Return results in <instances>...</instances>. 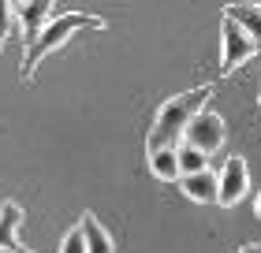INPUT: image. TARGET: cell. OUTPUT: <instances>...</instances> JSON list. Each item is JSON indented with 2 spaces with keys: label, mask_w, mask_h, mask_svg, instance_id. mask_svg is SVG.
<instances>
[{
  "label": "cell",
  "mask_w": 261,
  "mask_h": 253,
  "mask_svg": "<svg viewBox=\"0 0 261 253\" xmlns=\"http://www.w3.org/2000/svg\"><path fill=\"white\" fill-rule=\"evenodd\" d=\"M179 190L191 201H201V205H209V201H217L220 198V175L217 172H201V175H187L179 179Z\"/></svg>",
  "instance_id": "ba28073f"
},
{
  "label": "cell",
  "mask_w": 261,
  "mask_h": 253,
  "mask_svg": "<svg viewBox=\"0 0 261 253\" xmlns=\"http://www.w3.org/2000/svg\"><path fill=\"white\" fill-rule=\"evenodd\" d=\"M201 172H209V156L191 146H179V175L187 179V175H201Z\"/></svg>",
  "instance_id": "7c38bea8"
},
{
  "label": "cell",
  "mask_w": 261,
  "mask_h": 253,
  "mask_svg": "<svg viewBox=\"0 0 261 253\" xmlns=\"http://www.w3.org/2000/svg\"><path fill=\"white\" fill-rule=\"evenodd\" d=\"M60 253H90L86 249V235H82V227H71L60 242Z\"/></svg>",
  "instance_id": "5bb4252c"
},
{
  "label": "cell",
  "mask_w": 261,
  "mask_h": 253,
  "mask_svg": "<svg viewBox=\"0 0 261 253\" xmlns=\"http://www.w3.org/2000/svg\"><path fill=\"white\" fill-rule=\"evenodd\" d=\"M254 212H257V220H261V194H257V201H254Z\"/></svg>",
  "instance_id": "2e32d148"
},
{
  "label": "cell",
  "mask_w": 261,
  "mask_h": 253,
  "mask_svg": "<svg viewBox=\"0 0 261 253\" xmlns=\"http://www.w3.org/2000/svg\"><path fill=\"white\" fill-rule=\"evenodd\" d=\"M246 190H250V167H246L243 156H231V160L220 167V198H217V205L231 209V205H239L246 198Z\"/></svg>",
  "instance_id": "5b68a950"
},
{
  "label": "cell",
  "mask_w": 261,
  "mask_h": 253,
  "mask_svg": "<svg viewBox=\"0 0 261 253\" xmlns=\"http://www.w3.org/2000/svg\"><path fill=\"white\" fill-rule=\"evenodd\" d=\"M213 97V86H198V90H187V93H175L161 104L157 119L149 127V138H146V156L153 153H164V149H179L183 138H187V127L194 123L198 112H205L201 104H209Z\"/></svg>",
  "instance_id": "6da1fadb"
},
{
  "label": "cell",
  "mask_w": 261,
  "mask_h": 253,
  "mask_svg": "<svg viewBox=\"0 0 261 253\" xmlns=\"http://www.w3.org/2000/svg\"><path fill=\"white\" fill-rule=\"evenodd\" d=\"M257 116H261V108H257Z\"/></svg>",
  "instance_id": "e0dca14e"
},
{
  "label": "cell",
  "mask_w": 261,
  "mask_h": 253,
  "mask_svg": "<svg viewBox=\"0 0 261 253\" xmlns=\"http://www.w3.org/2000/svg\"><path fill=\"white\" fill-rule=\"evenodd\" d=\"M19 26V15H15V4H8V0H0V49H4L8 34Z\"/></svg>",
  "instance_id": "4fadbf2b"
},
{
  "label": "cell",
  "mask_w": 261,
  "mask_h": 253,
  "mask_svg": "<svg viewBox=\"0 0 261 253\" xmlns=\"http://www.w3.org/2000/svg\"><path fill=\"white\" fill-rule=\"evenodd\" d=\"M235 253H261V246H254V242H250V246H243V249H235Z\"/></svg>",
  "instance_id": "9a60e30c"
},
{
  "label": "cell",
  "mask_w": 261,
  "mask_h": 253,
  "mask_svg": "<svg viewBox=\"0 0 261 253\" xmlns=\"http://www.w3.org/2000/svg\"><path fill=\"white\" fill-rule=\"evenodd\" d=\"M257 49H261V45H257L235 19H228V15L220 19V75H231V71H239L246 60H254Z\"/></svg>",
  "instance_id": "3957f363"
},
{
  "label": "cell",
  "mask_w": 261,
  "mask_h": 253,
  "mask_svg": "<svg viewBox=\"0 0 261 253\" xmlns=\"http://www.w3.org/2000/svg\"><path fill=\"white\" fill-rule=\"evenodd\" d=\"M82 26L105 30V19H101V15H90V11H67V15H56L49 26H45V34L38 38V45H34V49L27 52V60H22V82H30L41 60L49 56V52H56V49L71 38V34H79Z\"/></svg>",
  "instance_id": "7a4b0ae2"
},
{
  "label": "cell",
  "mask_w": 261,
  "mask_h": 253,
  "mask_svg": "<svg viewBox=\"0 0 261 253\" xmlns=\"http://www.w3.org/2000/svg\"><path fill=\"white\" fill-rule=\"evenodd\" d=\"M15 15H19V30H22V41L30 45H38V38L45 34V26L56 19L53 15V4L49 0H27V4H15Z\"/></svg>",
  "instance_id": "8992f818"
},
{
  "label": "cell",
  "mask_w": 261,
  "mask_h": 253,
  "mask_svg": "<svg viewBox=\"0 0 261 253\" xmlns=\"http://www.w3.org/2000/svg\"><path fill=\"white\" fill-rule=\"evenodd\" d=\"M79 227H82V235H86V249H90V253H116L112 235L97 223V216H93V212H82Z\"/></svg>",
  "instance_id": "9c48e42d"
},
{
  "label": "cell",
  "mask_w": 261,
  "mask_h": 253,
  "mask_svg": "<svg viewBox=\"0 0 261 253\" xmlns=\"http://www.w3.org/2000/svg\"><path fill=\"white\" fill-rule=\"evenodd\" d=\"M224 134H228V127H224V116L213 112V108H205V112H198L194 123L187 127L183 146H191V149H198V153L213 156V153L224 146Z\"/></svg>",
  "instance_id": "277c9868"
},
{
  "label": "cell",
  "mask_w": 261,
  "mask_h": 253,
  "mask_svg": "<svg viewBox=\"0 0 261 253\" xmlns=\"http://www.w3.org/2000/svg\"><path fill=\"white\" fill-rule=\"evenodd\" d=\"M149 160V172L161 179V183H179V149H164V153H153L146 156Z\"/></svg>",
  "instance_id": "8fae6325"
},
{
  "label": "cell",
  "mask_w": 261,
  "mask_h": 253,
  "mask_svg": "<svg viewBox=\"0 0 261 253\" xmlns=\"http://www.w3.org/2000/svg\"><path fill=\"white\" fill-rule=\"evenodd\" d=\"M224 15L235 19V22H239V26L261 45V8H257V4H228V8H224Z\"/></svg>",
  "instance_id": "30bf717a"
},
{
  "label": "cell",
  "mask_w": 261,
  "mask_h": 253,
  "mask_svg": "<svg viewBox=\"0 0 261 253\" xmlns=\"http://www.w3.org/2000/svg\"><path fill=\"white\" fill-rule=\"evenodd\" d=\"M19 223H22V209L15 201H4L0 205V249H8V253H34L30 246L19 242Z\"/></svg>",
  "instance_id": "52a82bcc"
}]
</instances>
